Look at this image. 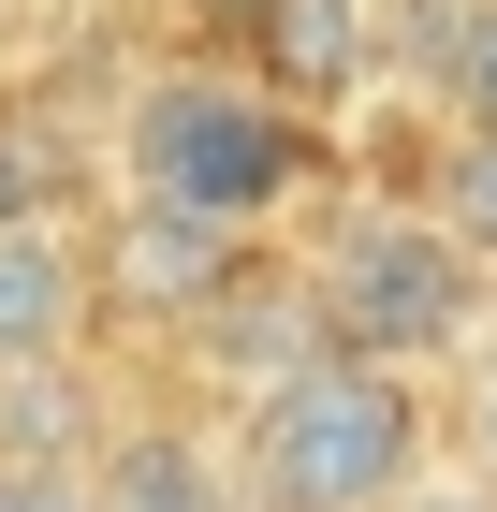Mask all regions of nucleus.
<instances>
[{"label":"nucleus","mask_w":497,"mask_h":512,"mask_svg":"<svg viewBox=\"0 0 497 512\" xmlns=\"http://www.w3.org/2000/svg\"><path fill=\"white\" fill-rule=\"evenodd\" d=\"M88 235L74 220H0V366H59L88 352Z\"/></svg>","instance_id":"obj_5"},{"label":"nucleus","mask_w":497,"mask_h":512,"mask_svg":"<svg viewBox=\"0 0 497 512\" xmlns=\"http://www.w3.org/2000/svg\"><path fill=\"white\" fill-rule=\"evenodd\" d=\"M293 191H307V118L264 74L176 59V74L132 88V118H117V205H176L205 235H249V220H278Z\"/></svg>","instance_id":"obj_3"},{"label":"nucleus","mask_w":497,"mask_h":512,"mask_svg":"<svg viewBox=\"0 0 497 512\" xmlns=\"http://www.w3.org/2000/svg\"><path fill=\"white\" fill-rule=\"evenodd\" d=\"M234 264H249V235H205V220H176V205H103V235H88V308L191 337Z\"/></svg>","instance_id":"obj_4"},{"label":"nucleus","mask_w":497,"mask_h":512,"mask_svg":"<svg viewBox=\"0 0 497 512\" xmlns=\"http://www.w3.org/2000/svg\"><path fill=\"white\" fill-rule=\"evenodd\" d=\"M395 512H497V469H439V483H410Z\"/></svg>","instance_id":"obj_11"},{"label":"nucleus","mask_w":497,"mask_h":512,"mask_svg":"<svg viewBox=\"0 0 497 512\" xmlns=\"http://www.w3.org/2000/svg\"><path fill=\"white\" fill-rule=\"evenodd\" d=\"M424 103H439V118H454V132H497V0H483V15H468V44H454V74L424 88Z\"/></svg>","instance_id":"obj_10"},{"label":"nucleus","mask_w":497,"mask_h":512,"mask_svg":"<svg viewBox=\"0 0 497 512\" xmlns=\"http://www.w3.org/2000/svg\"><path fill=\"white\" fill-rule=\"evenodd\" d=\"M15 15H30V0H0V30H15Z\"/></svg>","instance_id":"obj_14"},{"label":"nucleus","mask_w":497,"mask_h":512,"mask_svg":"<svg viewBox=\"0 0 497 512\" xmlns=\"http://www.w3.org/2000/svg\"><path fill=\"white\" fill-rule=\"evenodd\" d=\"M307 308H322V352H366V366H454L483 352V308H497V264L483 249H454V220L410 191H366L322 220V249H307Z\"/></svg>","instance_id":"obj_2"},{"label":"nucleus","mask_w":497,"mask_h":512,"mask_svg":"<svg viewBox=\"0 0 497 512\" xmlns=\"http://www.w3.org/2000/svg\"><path fill=\"white\" fill-rule=\"evenodd\" d=\"M191 15H205V30H249V0H191Z\"/></svg>","instance_id":"obj_13"},{"label":"nucleus","mask_w":497,"mask_h":512,"mask_svg":"<svg viewBox=\"0 0 497 512\" xmlns=\"http://www.w3.org/2000/svg\"><path fill=\"white\" fill-rule=\"evenodd\" d=\"M468 439H483V469H497V366H483V395H468Z\"/></svg>","instance_id":"obj_12"},{"label":"nucleus","mask_w":497,"mask_h":512,"mask_svg":"<svg viewBox=\"0 0 497 512\" xmlns=\"http://www.w3.org/2000/svg\"><path fill=\"white\" fill-rule=\"evenodd\" d=\"M249 74L278 88V103H351V88H366V44H381V15H366V0H249Z\"/></svg>","instance_id":"obj_6"},{"label":"nucleus","mask_w":497,"mask_h":512,"mask_svg":"<svg viewBox=\"0 0 497 512\" xmlns=\"http://www.w3.org/2000/svg\"><path fill=\"white\" fill-rule=\"evenodd\" d=\"M88 512H220L205 439H191V425H117V439H103V483H88Z\"/></svg>","instance_id":"obj_8"},{"label":"nucleus","mask_w":497,"mask_h":512,"mask_svg":"<svg viewBox=\"0 0 497 512\" xmlns=\"http://www.w3.org/2000/svg\"><path fill=\"white\" fill-rule=\"evenodd\" d=\"M410 205H439L454 249H483V264H497V132H439V161H424Z\"/></svg>","instance_id":"obj_9"},{"label":"nucleus","mask_w":497,"mask_h":512,"mask_svg":"<svg viewBox=\"0 0 497 512\" xmlns=\"http://www.w3.org/2000/svg\"><path fill=\"white\" fill-rule=\"evenodd\" d=\"M234 483H249V512H395L424 483V381L366 352L278 366L234 425Z\"/></svg>","instance_id":"obj_1"},{"label":"nucleus","mask_w":497,"mask_h":512,"mask_svg":"<svg viewBox=\"0 0 497 512\" xmlns=\"http://www.w3.org/2000/svg\"><path fill=\"white\" fill-rule=\"evenodd\" d=\"M88 205V132L30 88H0V220H74Z\"/></svg>","instance_id":"obj_7"}]
</instances>
